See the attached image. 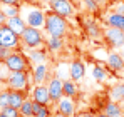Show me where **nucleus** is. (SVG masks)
Here are the masks:
<instances>
[{
    "label": "nucleus",
    "instance_id": "obj_4",
    "mask_svg": "<svg viewBox=\"0 0 124 117\" xmlns=\"http://www.w3.org/2000/svg\"><path fill=\"white\" fill-rule=\"evenodd\" d=\"M20 15L23 17L25 23L29 27H35V29H44L45 23V12L35 7V5H27L20 8Z\"/></svg>",
    "mask_w": 124,
    "mask_h": 117
},
{
    "label": "nucleus",
    "instance_id": "obj_24",
    "mask_svg": "<svg viewBox=\"0 0 124 117\" xmlns=\"http://www.w3.org/2000/svg\"><path fill=\"white\" fill-rule=\"evenodd\" d=\"M92 75H94V79H96L97 82H104V80L107 79V70H106V67L96 64L94 69H92Z\"/></svg>",
    "mask_w": 124,
    "mask_h": 117
},
{
    "label": "nucleus",
    "instance_id": "obj_3",
    "mask_svg": "<svg viewBox=\"0 0 124 117\" xmlns=\"http://www.w3.org/2000/svg\"><path fill=\"white\" fill-rule=\"evenodd\" d=\"M20 44L27 49H40V47H45V39H44L40 29L27 25L20 34Z\"/></svg>",
    "mask_w": 124,
    "mask_h": 117
},
{
    "label": "nucleus",
    "instance_id": "obj_21",
    "mask_svg": "<svg viewBox=\"0 0 124 117\" xmlns=\"http://www.w3.org/2000/svg\"><path fill=\"white\" fill-rule=\"evenodd\" d=\"M45 47L52 52H59L64 47V39L61 37H49V40H45Z\"/></svg>",
    "mask_w": 124,
    "mask_h": 117
},
{
    "label": "nucleus",
    "instance_id": "obj_13",
    "mask_svg": "<svg viewBox=\"0 0 124 117\" xmlns=\"http://www.w3.org/2000/svg\"><path fill=\"white\" fill-rule=\"evenodd\" d=\"M47 74H49L47 65L45 64H37L35 69L32 70V80H34V84L39 85V84H44L45 80H49V75Z\"/></svg>",
    "mask_w": 124,
    "mask_h": 117
},
{
    "label": "nucleus",
    "instance_id": "obj_43",
    "mask_svg": "<svg viewBox=\"0 0 124 117\" xmlns=\"http://www.w3.org/2000/svg\"><path fill=\"white\" fill-rule=\"evenodd\" d=\"M0 82H3V77H2V75H0Z\"/></svg>",
    "mask_w": 124,
    "mask_h": 117
},
{
    "label": "nucleus",
    "instance_id": "obj_30",
    "mask_svg": "<svg viewBox=\"0 0 124 117\" xmlns=\"http://www.w3.org/2000/svg\"><path fill=\"white\" fill-rule=\"evenodd\" d=\"M7 105H8V89L0 92V109L7 107Z\"/></svg>",
    "mask_w": 124,
    "mask_h": 117
},
{
    "label": "nucleus",
    "instance_id": "obj_27",
    "mask_svg": "<svg viewBox=\"0 0 124 117\" xmlns=\"http://www.w3.org/2000/svg\"><path fill=\"white\" fill-rule=\"evenodd\" d=\"M109 95H111V100H116V102H123V90H121V84L111 87L109 90Z\"/></svg>",
    "mask_w": 124,
    "mask_h": 117
},
{
    "label": "nucleus",
    "instance_id": "obj_36",
    "mask_svg": "<svg viewBox=\"0 0 124 117\" xmlns=\"http://www.w3.org/2000/svg\"><path fill=\"white\" fill-rule=\"evenodd\" d=\"M79 117H94V116H92L91 112H84V114H81Z\"/></svg>",
    "mask_w": 124,
    "mask_h": 117
},
{
    "label": "nucleus",
    "instance_id": "obj_18",
    "mask_svg": "<svg viewBox=\"0 0 124 117\" xmlns=\"http://www.w3.org/2000/svg\"><path fill=\"white\" fill-rule=\"evenodd\" d=\"M102 112L106 114V116H109V117H124L123 107H121L119 102H116V100H109V102L104 105Z\"/></svg>",
    "mask_w": 124,
    "mask_h": 117
},
{
    "label": "nucleus",
    "instance_id": "obj_28",
    "mask_svg": "<svg viewBox=\"0 0 124 117\" xmlns=\"http://www.w3.org/2000/svg\"><path fill=\"white\" fill-rule=\"evenodd\" d=\"M82 2H84V5H85V8H87L91 14H97V12H99V7H101V5H99L96 0H82Z\"/></svg>",
    "mask_w": 124,
    "mask_h": 117
},
{
    "label": "nucleus",
    "instance_id": "obj_5",
    "mask_svg": "<svg viewBox=\"0 0 124 117\" xmlns=\"http://www.w3.org/2000/svg\"><path fill=\"white\" fill-rule=\"evenodd\" d=\"M0 45L7 49H15L20 50V37L5 23L0 27Z\"/></svg>",
    "mask_w": 124,
    "mask_h": 117
},
{
    "label": "nucleus",
    "instance_id": "obj_12",
    "mask_svg": "<svg viewBox=\"0 0 124 117\" xmlns=\"http://www.w3.org/2000/svg\"><path fill=\"white\" fill-rule=\"evenodd\" d=\"M27 92L29 90H10L8 89V105L15 107V109H20L22 102L27 99Z\"/></svg>",
    "mask_w": 124,
    "mask_h": 117
},
{
    "label": "nucleus",
    "instance_id": "obj_38",
    "mask_svg": "<svg viewBox=\"0 0 124 117\" xmlns=\"http://www.w3.org/2000/svg\"><path fill=\"white\" fill-rule=\"evenodd\" d=\"M52 117H69V116H65V114H61V112H57V114H54Z\"/></svg>",
    "mask_w": 124,
    "mask_h": 117
},
{
    "label": "nucleus",
    "instance_id": "obj_23",
    "mask_svg": "<svg viewBox=\"0 0 124 117\" xmlns=\"http://www.w3.org/2000/svg\"><path fill=\"white\" fill-rule=\"evenodd\" d=\"M19 112H20V117H34V110H32V100L30 99H25L23 102H22L20 109H19Z\"/></svg>",
    "mask_w": 124,
    "mask_h": 117
},
{
    "label": "nucleus",
    "instance_id": "obj_35",
    "mask_svg": "<svg viewBox=\"0 0 124 117\" xmlns=\"http://www.w3.org/2000/svg\"><path fill=\"white\" fill-rule=\"evenodd\" d=\"M23 3H27V5H35L37 7V3H40L39 0H23Z\"/></svg>",
    "mask_w": 124,
    "mask_h": 117
},
{
    "label": "nucleus",
    "instance_id": "obj_7",
    "mask_svg": "<svg viewBox=\"0 0 124 117\" xmlns=\"http://www.w3.org/2000/svg\"><path fill=\"white\" fill-rule=\"evenodd\" d=\"M5 84L10 90H29V72H12Z\"/></svg>",
    "mask_w": 124,
    "mask_h": 117
},
{
    "label": "nucleus",
    "instance_id": "obj_15",
    "mask_svg": "<svg viewBox=\"0 0 124 117\" xmlns=\"http://www.w3.org/2000/svg\"><path fill=\"white\" fill-rule=\"evenodd\" d=\"M57 112H61V114H65V116L72 117L76 114V105H74V102H72V99L69 97H62L59 102H57Z\"/></svg>",
    "mask_w": 124,
    "mask_h": 117
},
{
    "label": "nucleus",
    "instance_id": "obj_19",
    "mask_svg": "<svg viewBox=\"0 0 124 117\" xmlns=\"http://www.w3.org/2000/svg\"><path fill=\"white\" fill-rule=\"evenodd\" d=\"M7 25L20 37V34L23 32V29L27 27V23H25V20L22 15H15V17H10V19H7Z\"/></svg>",
    "mask_w": 124,
    "mask_h": 117
},
{
    "label": "nucleus",
    "instance_id": "obj_31",
    "mask_svg": "<svg viewBox=\"0 0 124 117\" xmlns=\"http://www.w3.org/2000/svg\"><path fill=\"white\" fill-rule=\"evenodd\" d=\"M12 50H14V49H7V47H2V45H0V60H5Z\"/></svg>",
    "mask_w": 124,
    "mask_h": 117
},
{
    "label": "nucleus",
    "instance_id": "obj_44",
    "mask_svg": "<svg viewBox=\"0 0 124 117\" xmlns=\"http://www.w3.org/2000/svg\"><path fill=\"white\" fill-rule=\"evenodd\" d=\"M123 7H124V3H123Z\"/></svg>",
    "mask_w": 124,
    "mask_h": 117
},
{
    "label": "nucleus",
    "instance_id": "obj_2",
    "mask_svg": "<svg viewBox=\"0 0 124 117\" xmlns=\"http://www.w3.org/2000/svg\"><path fill=\"white\" fill-rule=\"evenodd\" d=\"M3 64L10 72H30V60L20 50H12L8 57L3 60Z\"/></svg>",
    "mask_w": 124,
    "mask_h": 117
},
{
    "label": "nucleus",
    "instance_id": "obj_42",
    "mask_svg": "<svg viewBox=\"0 0 124 117\" xmlns=\"http://www.w3.org/2000/svg\"><path fill=\"white\" fill-rule=\"evenodd\" d=\"M106 2H111V3H112V2H116V0H106Z\"/></svg>",
    "mask_w": 124,
    "mask_h": 117
},
{
    "label": "nucleus",
    "instance_id": "obj_9",
    "mask_svg": "<svg viewBox=\"0 0 124 117\" xmlns=\"http://www.w3.org/2000/svg\"><path fill=\"white\" fill-rule=\"evenodd\" d=\"M47 89H49V97H50L52 102L57 104V102L64 97V94H62V80L59 77H52L50 79Z\"/></svg>",
    "mask_w": 124,
    "mask_h": 117
},
{
    "label": "nucleus",
    "instance_id": "obj_22",
    "mask_svg": "<svg viewBox=\"0 0 124 117\" xmlns=\"http://www.w3.org/2000/svg\"><path fill=\"white\" fill-rule=\"evenodd\" d=\"M20 8H22V7H17V5H7V3H0V10L3 12V15H5L7 19L15 17V15H20Z\"/></svg>",
    "mask_w": 124,
    "mask_h": 117
},
{
    "label": "nucleus",
    "instance_id": "obj_29",
    "mask_svg": "<svg viewBox=\"0 0 124 117\" xmlns=\"http://www.w3.org/2000/svg\"><path fill=\"white\" fill-rule=\"evenodd\" d=\"M34 117H52V110H50L49 105H42V109Z\"/></svg>",
    "mask_w": 124,
    "mask_h": 117
},
{
    "label": "nucleus",
    "instance_id": "obj_32",
    "mask_svg": "<svg viewBox=\"0 0 124 117\" xmlns=\"http://www.w3.org/2000/svg\"><path fill=\"white\" fill-rule=\"evenodd\" d=\"M0 3H7V5H17V7H22V5H23V0H0Z\"/></svg>",
    "mask_w": 124,
    "mask_h": 117
},
{
    "label": "nucleus",
    "instance_id": "obj_16",
    "mask_svg": "<svg viewBox=\"0 0 124 117\" xmlns=\"http://www.w3.org/2000/svg\"><path fill=\"white\" fill-rule=\"evenodd\" d=\"M106 25L107 27H114V29H121L124 30V14H119V12H111L107 14L106 17Z\"/></svg>",
    "mask_w": 124,
    "mask_h": 117
},
{
    "label": "nucleus",
    "instance_id": "obj_33",
    "mask_svg": "<svg viewBox=\"0 0 124 117\" xmlns=\"http://www.w3.org/2000/svg\"><path fill=\"white\" fill-rule=\"evenodd\" d=\"M42 109V104H39V102H35V100H32V110H34V116L39 112Z\"/></svg>",
    "mask_w": 124,
    "mask_h": 117
},
{
    "label": "nucleus",
    "instance_id": "obj_14",
    "mask_svg": "<svg viewBox=\"0 0 124 117\" xmlns=\"http://www.w3.org/2000/svg\"><path fill=\"white\" fill-rule=\"evenodd\" d=\"M106 65H107V69H111L112 72H119V70L124 69V58L121 57L119 54H116V52H111V54L107 55Z\"/></svg>",
    "mask_w": 124,
    "mask_h": 117
},
{
    "label": "nucleus",
    "instance_id": "obj_20",
    "mask_svg": "<svg viewBox=\"0 0 124 117\" xmlns=\"http://www.w3.org/2000/svg\"><path fill=\"white\" fill-rule=\"evenodd\" d=\"M29 60L30 62H37V64H44L47 60V47L30 49L29 50Z\"/></svg>",
    "mask_w": 124,
    "mask_h": 117
},
{
    "label": "nucleus",
    "instance_id": "obj_8",
    "mask_svg": "<svg viewBox=\"0 0 124 117\" xmlns=\"http://www.w3.org/2000/svg\"><path fill=\"white\" fill-rule=\"evenodd\" d=\"M104 42L111 49H121L124 45V30L114 29V27H107L106 32H104Z\"/></svg>",
    "mask_w": 124,
    "mask_h": 117
},
{
    "label": "nucleus",
    "instance_id": "obj_10",
    "mask_svg": "<svg viewBox=\"0 0 124 117\" xmlns=\"http://www.w3.org/2000/svg\"><path fill=\"white\" fill-rule=\"evenodd\" d=\"M32 100H35V102H39L42 105H50V97H49V89H47V85H34V89H32Z\"/></svg>",
    "mask_w": 124,
    "mask_h": 117
},
{
    "label": "nucleus",
    "instance_id": "obj_25",
    "mask_svg": "<svg viewBox=\"0 0 124 117\" xmlns=\"http://www.w3.org/2000/svg\"><path fill=\"white\" fill-rule=\"evenodd\" d=\"M0 117H20V112H19V109L7 105V107L0 109Z\"/></svg>",
    "mask_w": 124,
    "mask_h": 117
},
{
    "label": "nucleus",
    "instance_id": "obj_1",
    "mask_svg": "<svg viewBox=\"0 0 124 117\" xmlns=\"http://www.w3.org/2000/svg\"><path fill=\"white\" fill-rule=\"evenodd\" d=\"M44 29H45V32L50 37H61V39H64V35L69 30V22H67V19L61 17L59 14H55L52 10H47L45 12Z\"/></svg>",
    "mask_w": 124,
    "mask_h": 117
},
{
    "label": "nucleus",
    "instance_id": "obj_40",
    "mask_svg": "<svg viewBox=\"0 0 124 117\" xmlns=\"http://www.w3.org/2000/svg\"><path fill=\"white\" fill-rule=\"evenodd\" d=\"M39 2H40V3H49L50 0H39Z\"/></svg>",
    "mask_w": 124,
    "mask_h": 117
},
{
    "label": "nucleus",
    "instance_id": "obj_26",
    "mask_svg": "<svg viewBox=\"0 0 124 117\" xmlns=\"http://www.w3.org/2000/svg\"><path fill=\"white\" fill-rule=\"evenodd\" d=\"M85 30H87V34L91 35V37H99V27L96 25V22L94 20H85Z\"/></svg>",
    "mask_w": 124,
    "mask_h": 117
},
{
    "label": "nucleus",
    "instance_id": "obj_17",
    "mask_svg": "<svg viewBox=\"0 0 124 117\" xmlns=\"http://www.w3.org/2000/svg\"><path fill=\"white\" fill-rule=\"evenodd\" d=\"M62 94H64V97H77V94H79V87H77V82L76 80H72V79H69V80H62Z\"/></svg>",
    "mask_w": 124,
    "mask_h": 117
},
{
    "label": "nucleus",
    "instance_id": "obj_34",
    "mask_svg": "<svg viewBox=\"0 0 124 117\" xmlns=\"http://www.w3.org/2000/svg\"><path fill=\"white\" fill-rule=\"evenodd\" d=\"M5 23H7V17H5V15H3V12L0 10V27H2V25H5Z\"/></svg>",
    "mask_w": 124,
    "mask_h": 117
},
{
    "label": "nucleus",
    "instance_id": "obj_11",
    "mask_svg": "<svg viewBox=\"0 0 124 117\" xmlns=\"http://www.w3.org/2000/svg\"><path fill=\"white\" fill-rule=\"evenodd\" d=\"M69 75H70L72 80H76V82L82 80L84 75H85V65H84V62L74 60V62L70 64V67H69Z\"/></svg>",
    "mask_w": 124,
    "mask_h": 117
},
{
    "label": "nucleus",
    "instance_id": "obj_41",
    "mask_svg": "<svg viewBox=\"0 0 124 117\" xmlns=\"http://www.w3.org/2000/svg\"><path fill=\"white\" fill-rule=\"evenodd\" d=\"M96 2H97V3H99V5H101V3H104V2H106V0H96Z\"/></svg>",
    "mask_w": 124,
    "mask_h": 117
},
{
    "label": "nucleus",
    "instance_id": "obj_37",
    "mask_svg": "<svg viewBox=\"0 0 124 117\" xmlns=\"http://www.w3.org/2000/svg\"><path fill=\"white\" fill-rule=\"evenodd\" d=\"M94 117H109V116H106V114H104L102 110H101V112H99V114H96V116Z\"/></svg>",
    "mask_w": 124,
    "mask_h": 117
},
{
    "label": "nucleus",
    "instance_id": "obj_39",
    "mask_svg": "<svg viewBox=\"0 0 124 117\" xmlns=\"http://www.w3.org/2000/svg\"><path fill=\"white\" fill-rule=\"evenodd\" d=\"M121 90H123V100H124V82L121 84Z\"/></svg>",
    "mask_w": 124,
    "mask_h": 117
},
{
    "label": "nucleus",
    "instance_id": "obj_6",
    "mask_svg": "<svg viewBox=\"0 0 124 117\" xmlns=\"http://www.w3.org/2000/svg\"><path fill=\"white\" fill-rule=\"evenodd\" d=\"M49 8L52 12L59 14L64 19L74 17V14H76V5L70 0H50L49 2Z\"/></svg>",
    "mask_w": 124,
    "mask_h": 117
}]
</instances>
